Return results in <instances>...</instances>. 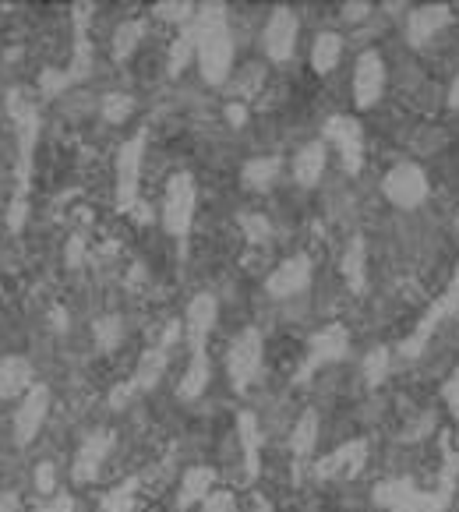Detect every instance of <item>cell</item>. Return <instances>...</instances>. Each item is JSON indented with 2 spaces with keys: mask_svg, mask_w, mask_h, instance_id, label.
<instances>
[{
  "mask_svg": "<svg viewBox=\"0 0 459 512\" xmlns=\"http://www.w3.org/2000/svg\"><path fill=\"white\" fill-rule=\"evenodd\" d=\"M195 177L191 174H174L166 184L163 198V226L166 234L184 237L191 230V219H195Z\"/></svg>",
  "mask_w": 459,
  "mask_h": 512,
  "instance_id": "obj_4",
  "label": "cell"
},
{
  "mask_svg": "<svg viewBox=\"0 0 459 512\" xmlns=\"http://www.w3.org/2000/svg\"><path fill=\"white\" fill-rule=\"evenodd\" d=\"M375 502L389 512H428V498L407 481H385L375 488Z\"/></svg>",
  "mask_w": 459,
  "mask_h": 512,
  "instance_id": "obj_17",
  "label": "cell"
},
{
  "mask_svg": "<svg viewBox=\"0 0 459 512\" xmlns=\"http://www.w3.org/2000/svg\"><path fill=\"white\" fill-rule=\"evenodd\" d=\"M156 15L163 18V22L188 25V22H195L198 8H195V4H188V0H159V4H156Z\"/></svg>",
  "mask_w": 459,
  "mask_h": 512,
  "instance_id": "obj_32",
  "label": "cell"
},
{
  "mask_svg": "<svg viewBox=\"0 0 459 512\" xmlns=\"http://www.w3.org/2000/svg\"><path fill=\"white\" fill-rule=\"evenodd\" d=\"M188 29L195 36V61L202 68V78L209 85H223L234 68V39H230L226 8L223 4H202V11Z\"/></svg>",
  "mask_w": 459,
  "mask_h": 512,
  "instance_id": "obj_2",
  "label": "cell"
},
{
  "mask_svg": "<svg viewBox=\"0 0 459 512\" xmlns=\"http://www.w3.org/2000/svg\"><path fill=\"white\" fill-rule=\"evenodd\" d=\"M68 85H71V78H68V71H61V68H43V75H39V92H43V99L61 96Z\"/></svg>",
  "mask_w": 459,
  "mask_h": 512,
  "instance_id": "obj_35",
  "label": "cell"
},
{
  "mask_svg": "<svg viewBox=\"0 0 459 512\" xmlns=\"http://www.w3.org/2000/svg\"><path fill=\"white\" fill-rule=\"evenodd\" d=\"M212 484H216V470L212 467H191L181 477V488H177V509H191V505H202L209 498Z\"/></svg>",
  "mask_w": 459,
  "mask_h": 512,
  "instance_id": "obj_19",
  "label": "cell"
},
{
  "mask_svg": "<svg viewBox=\"0 0 459 512\" xmlns=\"http://www.w3.org/2000/svg\"><path fill=\"white\" fill-rule=\"evenodd\" d=\"M452 106H459V75H456V82H452Z\"/></svg>",
  "mask_w": 459,
  "mask_h": 512,
  "instance_id": "obj_45",
  "label": "cell"
},
{
  "mask_svg": "<svg viewBox=\"0 0 459 512\" xmlns=\"http://www.w3.org/2000/svg\"><path fill=\"white\" fill-rule=\"evenodd\" d=\"M389 361H392V354L385 347H375L364 357V378H368V385H382L385 378H389Z\"/></svg>",
  "mask_w": 459,
  "mask_h": 512,
  "instance_id": "obj_33",
  "label": "cell"
},
{
  "mask_svg": "<svg viewBox=\"0 0 459 512\" xmlns=\"http://www.w3.org/2000/svg\"><path fill=\"white\" fill-rule=\"evenodd\" d=\"M36 491L39 495H53L57 491V467L50 460H43L36 467Z\"/></svg>",
  "mask_w": 459,
  "mask_h": 512,
  "instance_id": "obj_38",
  "label": "cell"
},
{
  "mask_svg": "<svg viewBox=\"0 0 459 512\" xmlns=\"http://www.w3.org/2000/svg\"><path fill=\"white\" fill-rule=\"evenodd\" d=\"M135 498H138V481L128 477L124 484L110 488L99 498V512H135Z\"/></svg>",
  "mask_w": 459,
  "mask_h": 512,
  "instance_id": "obj_29",
  "label": "cell"
},
{
  "mask_svg": "<svg viewBox=\"0 0 459 512\" xmlns=\"http://www.w3.org/2000/svg\"><path fill=\"white\" fill-rule=\"evenodd\" d=\"M318 442V414L315 410H304L301 421L294 424V435H290V449H294V460L304 463L315 452Z\"/></svg>",
  "mask_w": 459,
  "mask_h": 512,
  "instance_id": "obj_25",
  "label": "cell"
},
{
  "mask_svg": "<svg viewBox=\"0 0 459 512\" xmlns=\"http://www.w3.org/2000/svg\"><path fill=\"white\" fill-rule=\"evenodd\" d=\"M0 512H22V509H18V495H15V491L0 495Z\"/></svg>",
  "mask_w": 459,
  "mask_h": 512,
  "instance_id": "obj_44",
  "label": "cell"
},
{
  "mask_svg": "<svg viewBox=\"0 0 459 512\" xmlns=\"http://www.w3.org/2000/svg\"><path fill=\"white\" fill-rule=\"evenodd\" d=\"M191 61H195V36H191V29L184 25L177 43L170 46V75H181Z\"/></svg>",
  "mask_w": 459,
  "mask_h": 512,
  "instance_id": "obj_31",
  "label": "cell"
},
{
  "mask_svg": "<svg viewBox=\"0 0 459 512\" xmlns=\"http://www.w3.org/2000/svg\"><path fill=\"white\" fill-rule=\"evenodd\" d=\"M445 400H449L452 414L459 417V368H456V375H452V382L445 385Z\"/></svg>",
  "mask_w": 459,
  "mask_h": 512,
  "instance_id": "obj_41",
  "label": "cell"
},
{
  "mask_svg": "<svg viewBox=\"0 0 459 512\" xmlns=\"http://www.w3.org/2000/svg\"><path fill=\"white\" fill-rule=\"evenodd\" d=\"M32 512H75V498H71L68 491H61V495H53L50 505H43V509H32Z\"/></svg>",
  "mask_w": 459,
  "mask_h": 512,
  "instance_id": "obj_39",
  "label": "cell"
},
{
  "mask_svg": "<svg viewBox=\"0 0 459 512\" xmlns=\"http://www.w3.org/2000/svg\"><path fill=\"white\" fill-rule=\"evenodd\" d=\"M92 329H96V343H99V350H113L117 347V343H121V318L117 315H106V318H99L96 325H92Z\"/></svg>",
  "mask_w": 459,
  "mask_h": 512,
  "instance_id": "obj_34",
  "label": "cell"
},
{
  "mask_svg": "<svg viewBox=\"0 0 459 512\" xmlns=\"http://www.w3.org/2000/svg\"><path fill=\"white\" fill-rule=\"evenodd\" d=\"M216 318H219L216 297L212 294L191 297L188 315H184V339H188L191 350H205V339H209V332L216 329Z\"/></svg>",
  "mask_w": 459,
  "mask_h": 512,
  "instance_id": "obj_15",
  "label": "cell"
},
{
  "mask_svg": "<svg viewBox=\"0 0 459 512\" xmlns=\"http://www.w3.org/2000/svg\"><path fill=\"white\" fill-rule=\"evenodd\" d=\"M166 361H170V347H159V343H156V347L145 350L142 361H138V368H135V375L110 392V407H128L131 396L156 389V382L163 378V371H166Z\"/></svg>",
  "mask_w": 459,
  "mask_h": 512,
  "instance_id": "obj_5",
  "label": "cell"
},
{
  "mask_svg": "<svg viewBox=\"0 0 459 512\" xmlns=\"http://www.w3.org/2000/svg\"><path fill=\"white\" fill-rule=\"evenodd\" d=\"M46 414H50V389L43 382H36L29 392L22 396L15 410V442L18 445H32V438L43 431Z\"/></svg>",
  "mask_w": 459,
  "mask_h": 512,
  "instance_id": "obj_9",
  "label": "cell"
},
{
  "mask_svg": "<svg viewBox=\"0 0 459 512\" xmlns=\"http://www.w3.org/2000/svg\"><path fill=\"white\" fill-rule=\"evenodd\" d=\"M364 463H368V442L357 438V442L339 445L336 452L322 456V460L315 463V477L318 481H350V477L361 474Z\"/></svg>",
  "mask_w": 459,
  "mask_h": 512,
  "instance_id": "obj_10",
  "label": "cell"
},
{
  "mask_svg": "<svg viewBox=\"0 0 459 512\" xmlns=\"http://www.w3.org/2000/svg\"><path fill=\"white\" fill-rule=\"evenodd\" d=\"M32 364L25 357H4L0 361V400H15L32 389Z\"/></svg>",
  "mask_w": 459,
  "mask_h": 512,
  "instance_id": "obj_18",
  "label": "cell"
},
{
  "mask_svg": "<svg viewBox=\"0 0 459 512\" xmlns=\"http://www.w3.org/2000/svg\"><path fill=\"white\" fill-rule=\"evenodd\" d=\"M325 135L332 138V145L339 149V163L347 174H357L364 163V145H361V124L354 117H332L325 124Z\"/></svg>",
  "mask_w": 459,
  "mask_h": 512,
  "instance_id": "obj_14",
  "label": "cell"
},
{
  "mask_svg": "<svg viewBox=\"0 0 459 512\" xmlns=\"http://www.w3.org/2000/svg\"><path fill=\"white\" fill-rule=\"evenodd\" d=\"M202 512H237V498L230 491H209V498L202 502Z\"/></svg>",
  "mask_w": 459,
  "mask_h": 512,
  "instance_id": "obj_37",
  "label": "cell"
},
{
  "mask_svg": "<svg viewBox=\"0 0 459 512\" xmlns=\"http://www.w3.org/2000/svg\"><path fill=\"white\" fill-rule=\"evenodd\" d=\"M131 110H135V99L124 96V92H106L103 103H99V113H103V121H110V124L128 121Z\"/></svg>",
  "mask_w": 459,
  "mask_h": 512,
  "instance_id": "obj_30",
  "label": "cell"
},
{
  "mask_svg": "<svg viewBox=\"0 0 459 512\" xmlns=\"http://www.w3.org/2000/svg\"><path fill=\"white\" fill-rule=\"evenodd\" d=\"M449 8H442V4H428V8H417L414 15H410V22H407V36H410V43H428L431 36H435L438 29H442L445 22H449Z\"/></svg>",
  "mask_w": 459,
  "mask_h": 512,
  "instance_id": "obj_21",
  "label": "cell"
},
{
  "mask_svg": "<svg viewBox=\"0 0 459 512\" xmlns=\"http://www.w3.org/2000/svg\"><path fill=\"white\" fill-rule=\"evenodd\" d=\"M226 121L234 124V128H241V124L248 121V110H244V103H230V106H226Z\"/></svg>",
  "mask_w": 459,
  "mask_h": 512,
  "instance_id": "obj_42",
  "label": "cell"
},
{
  "mask_svg": "<svg viewBox=\"0 0 459 512\" xmlns=\"http://www.w3.org/2000/svg\"><path fill=\"white\" fill-rule=\"evenodd\" d=\"M209 378H212L209 354H205V350H191L188 371H184L181 385H177V392H181V400H195V396H202L205 385H209Z\"/></svg>",
  "mask_w": 459,
  "mask_h": 512,
  "instance_id": "obj_23",
  "label": "cell"
},
{
  "mask_svg": "<svg viewBox=\"0 0 459 512\" xmlns=\"http://www.w3.org/2000/svg\"><path fill=\"white\" fill-rule=\"evenodd\" d=\"M297 15L290 8H276L265 22L262 32V46H265V57L276 64H286L294 57V46H297Z\"/></svg>",
  "mask_w": 459,
  "mask_h": 512,
  "instance_id": "obj_8",
  "label": "cell"
},
{
  "mask_svg": "<svg viewBox=\"0 0 459 512\" xmlns=\"http://www.w3.org/2000/svg\"><path fill=\"white\" fill-rule=\"evenodd\" d=\"M8 113L11 124H15V138H18V170H15V195L8 202L4 212V223H8L11 234H22L25 216H29V188H32V156H36V142H39V106L22 85L8 92Z\"/></svg>",
  "mask_w": 459,
  "mask_h": 512,
  "instance_id": "obj_1",
  "label": "cell"
},
{
  "mask_svg": "<svg viewBox=\"0 0 459 512\" xmlns=\"http://www.w3.org/2000/svg\"><path fill=\"white\" fill-rule=\"evenodd\" d=\"M113 445H117V435H113L110 428H99L92 431L89 438H85L82 445H78L75 452V463H71V481L75 484H92L99 477V470H103L106 456L113 452Z\"/></svg>",
  "mask_w": 459,
  "mask_h": 512,
  "instance_id": "obj_7",
  "label": "cell"
},
{
  "mask_svg": "<svg viewBox=\"0 0 459 512\" xmlns=\"http://www.w3.org/2000/svg\"><path fill=\"white\" fill-rule=\"evenodd\" d=\"M82 258H85V237L75 234V237H71V244H68V265H71V269H78V265H82Z\"/></svg>",
  "mask_w": 459,
  "mask_h": 512,
  "instance_id": "obj_40",
  "label": "cell"
},
{
  "mask_svg": "<svg viewBox=\"0 0 459 512\" xmlns=\"http://www.w3.org/2000/svg\"><path fill=\"white\" fill-rule=\"evenodd\" d=\"M325 174V145L322 142H311L304 145L301 152L294 156V177L301 188H315Z\"/></svg>",
  "mask_w": 459,
  "mask_h": 512,
  "instance_id": "obj_22",
  "label": "cell"
},
{
  "mask_svg": "<svg viewBox=\"0 0 459 512\" xmlns=\"http://www.w3.org/2000/svg\"><path fill=\"white\" fill-rule=\"evenodd\" d=\"M142 159H145V131H138L124 149L117 152V209L131 212L142 198H138V177H142Z\"/></svg>",
  "mask_w": 459,
  "mask_h": 512,
  "instance_id": "obj_6",
  "label": "cell"
},
{
  "mask_svg": "<svg viewBox=\"0 0 459 512\" xmlns=\"http://www.w3.org/2000/svg\"><path fill=\"white\" fill-rule=\"evenodd\" d=\"M237 438H241V449H244V477L255 481L258 470H262V435H258V421L255 414H241L237 417Z\"/></svg>",
  "mask_w": 459,
  "mask_h": 512,
  "instance_id": "obj_20",
  "label": "cell"
},
{
  "mask_svg": "<svg viewBox=\"0 0 459 512\" xmlns=\"http://www.w3.org/2000/svg\"><path fill=\"white\" fill-rule=\"evenodd\" d=\"M347 350H350V332L343 329V325H325V329L315 332V339H311L308 361H304V368H301V382L315 368H322V364H332V361H339V357H347Z\"/></svg>",
  "mask_w": 459,
  "mask_h": 512,
  "instance_id": "obj_13",
  "label": "cell"
},
{
  "mask_svg": "<svg viewBox=\"0 0 459 512\" xmlns=\"http://www.w3.org/2000/svg\"><path fill=\"white\" fill-rule=\"evenodd\" d=\"M142 36H145V22H124V25H117V36H113V43H110V53H113V61L117 64H124L135 53V46L142 43Z\"/></svg>",
  "mask_w": 459,
  "mask_h": 512,
  "instance_id": "obj_28",
  "label": "cell"
},
{
  "mask_svg": "<svg viewBox=\"0 0 459 512\" xmlns=\"http://www.w3.org/2000/svg\"><path fill=\"white\" fill-rule=\"evenodd\" d=\"M385 198L396 202L399 209H414L428 198V177L417 170V166H396L382 184Z\"/></svg>",
  "mask_w": 459,
  "mask_h": 512,
  "instance_id": "obj_12",
  "label": "cell"
},
{
  "mask_svg": "<svg viewBox=\"0 0 459 512\" xmlns=\"http://www.w3.org/2000/svg\"><path fill=\"white\" fill-rule=\"evenodd\" d=\"M368 4H361V0H354V4H350V8H343V18H350V22H357V18H364L368 15Z\"/></svg>",
  "mask_w": 459,
  "mask_h": 512,
  "instance_id": "obj_43",
  "label": "cell"
},
{
  "mask_svg": "<svg viewBox=\"0 0 459 512\" xmlns=\"http://www.w3.org/2000/svg\"><path fill=\"white\" fill-rule=\"evenodd\" d=\"M258 371H262V332L248 325L237 332L230 350H226V378L237 392H244L258 378Z\"/></svg>",
  "mask_w": 459,
  "mask_h": 512,
  "instance_id": "obj_3",
  "label": "cell"
},
{
  "mask_svg": "<svg viewBox=\"0 0 459 512\" xmlns=\"http://www.w3.org/2000/svg\"><path fill=\"white\" fill-rule=\"evenodd\" d=\"M364 269H368V258H364V237H354L350 248H347V255H343V276H347V283H350L354 294H364V283H368Z\"/></svg>",
  "mask_w": 459,
  "mask_h": 512,
  "instance_id": "obj_27",
  "label": "cell"
},
{
  "mask_svg": "<svg viewBox=\"0 0 459 512\" xmlns=\"http://www.w3.org/2000/svg\"><path fill=\"white\" fill-rule=\"evenodd\" d=\"M385 89V68H382V57L378 53H364L361 61H357L354 71V99L361 110H368L371 103H378Z\"/></svg>",
  "mask_w": 459,
  "mask_h": 512,
  "instance_id": "obj_16",
  "label": "cell"
},
{
  "mask_svg": "<svg viewBox=\"0 0 459 512\" xmlns=\"http://www.w3.org/2000/svg\"><path fill=\"white\" fill-rule=\"evenodd\" d=\"M339 57H343V36H339V32H322V36L315 39V46H311V64H315V71L318 75L332 71L339 64Z\"/></svg>",
  "mask_w": 459,
  "mask_h": 512,
  "instance_id": "obj_26",
  "label": "cell"
},
{
  "mask_svg": "<svg viewBox=\"0 0 459 512\" xmlns=\"http://www.w3.org/2000/svg\"><path fill=\"white\" fill-rule=\"evenodd\" d=\"M279 170H283V163H279L276 156L251 159V163L244 166L241 181H244V188H251V191H265V188H272V184L279 181Z\"/></svg>",
  "mask_w": 459,
  "mask_h": 512,
  "instance_id": "obj_24",
  "label": "cell"
},
{
  "mask_svg": "<svg viewBox=\"0 0 459 512\" xmlns=\"http://www.w3.org/2000/svg\"><path fill=\"white\" fill-rule=\"evenodd\" d=\"M241 226H244V237H248L251 244H265V241H269V219L258 216V212H244Z\"/></svg>",
  "mask_w": 459,
  "mask_h": 512,
  "instance_id": "obj_36",
  "label": "cell"
},
{
  "mask_svg": "<svg viewBox=\"0 0 459 512\" xmlns=\"http://www.w3.org/2000/svg\"><path fill=\"white\" fill-rule=\"evenodd\" d=\"M308 283H311V258L294 255L269 272V279H265V294L276 297V301H290V297L304 294Z\"/></svg>",
  "mask_w": 459,
  "mask_h": 512,
  "instance_id": "obj_11",
  "label": "cell"
}]
</instances>
